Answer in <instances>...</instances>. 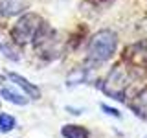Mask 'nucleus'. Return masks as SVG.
<instances>
[{
    "label": "nucleus",
    "mask_w": 147,
    "mask_h": 138,
    "mask_svg": "<svg viewBox=\"0 0 147 138\" xmlns=\"http://www.w3.org/2000/svg\"><path fill=\"white\" fill-rule=\"evenodd\" d=\"M118 48V35L112 30H99L90 37L88 48H86V63L88 64H101L107 63L114 55Z\"/></svg>",
    "instance_id": "1"
},
{
    "label": "nucleus",
    "mask_w": 147,
    "mask_h": 138,
    "mask_svg": "<svg viewBox=\"0 0 147 138\" xmlns=\"http://www.w3.org/2000/svg\"><path fill=\"white\" fill-rule=\"evenodd\" d=\"M46 22L35 13H24L18 20L15 22L11 30V39L17 44H26V43H33V39L39 35V31L42 30V26Z\"/></svg>",
    "instance_id": "2"
},
{
    "label": "nucleus",
    "mask_w": 147,
    "mask_h": 138,
    "mask_svg": "<svg viewBox=\"0 0 147 138\" xmlns=\"http://www.w3.org/2000/svg\"><path fill=\"white\" fill-rule=\"evenodd\" d=\"M127 72L123 66H114L110 74L107 76V79H105V85H103V90L105 94H109L110 98L121 101L125 98V89H127Z\"/></svg>",
    "instance_id": "3"
},
{
    "label": "nucleus",
    "mask_w": 147,
    "mask_h": 138,
    "mask_svg": "<svg viewBox=\"0 0 147 138\" xmlns=\"http://www.w3.org/2000/svg\"><path fill=\"white\" fill-rule=\"evenodd\" d=\"M26 6H28L26 0H2V2H0V15L2 17L17 15V13L24 11Z\"/></svg>",
    "instance_id": "4"
},
{
    "label": "nucleus",
    "mask_w": 147,
    "mask_h": 138,
    "mask_svg": "<svg viewBox=\"0 0 147 138\" xmlns=\"http://www.w3.org/2000/svg\"><path fill=\"white\" fill-rule=\"evenodd\" d=\"M9 79L15 83L17 87H20V89L24 90L28 96H31V98H35V99H39V98H40V90L37 89L35 85H31V83L28 81L26 77L18 76V74H15V72H9Z\"/></svg>",
    "instance_id": "5"
},
{
    "label": "nucleus",
    "mask_w": 147,
    "mask_h": 138,
    "mask_svg": "<svg viewBox=\"0 0 147 138\" xmlns=\"http://www.w3.org/2000/svg\"><path fill=\"white\" fill-rule=\"evenodd\" d=\"M0 52L7 59H11V61H18L20 59V50H18L17 43L13 39H7V37H0Z\"/></svg>",
    "instance_id": "6"
},
{
    "label": "nucleus",
    "mask_w": 147,
    "mask_h": 138,
    "mask_svg": "<svg viewBox=\"0 0 147 138\" xmlns=\"http://www.w3.org/2000/svg\"><path fill=\"white\" fill-rule=\"evenodd\" d=\"M61 135L64 138H90V133L86 127L83 125H74V123H68V125H63Z\"/></svg>",
    "instance_id": "7"
},
{
    "label": "nucleus",
    "mask_w": 147,
    "mask_h": 138,
    "mask_svg": "<svg viewBox=\"0 0 147 138\" xmlns=\"http://www.w3.org/2000/svg\"><path fill=\"white\" fill-rule=\"evenodd\" d=\"M0 96H2L6 101H9V103H13V105H26V103H28V98H26V96L18 94V92L7 89V87L0 90Z\"/></svg>",
    "instance_id": "8"
},
{
    "label": "nucleus",
    "mask_w": 147,
    "mask_h": 138,
    "mask_svg": "<svg viewBox=\"0 0 147 138\" xmlns=\"http://www.w3.org/2000/svg\"><path fill=\"white\" fill-rule=\"evenodd\" d=\"M15 125H17V120L13 118V116H9V114H6V112L0 114V131H2V133L13 131Z\"/></svg>",
    "instance_id": "9"
},
{
    "label": "nucleus",
    "mask_w": 147,
    "mask_h": 138,
    "mask_svg": "<svg viewBox=\"0 0 147 138\" xmlns=\"http://www.w3.org/2000/svg\"><path fill=\"white\" fill-rule=\"evenodd\" d=\"M86 79V68H77V70H74L70 76L66 77V83L68 85H79V83H83Z\"/></svg>",
    "instance_id": "10"
},
{
    "label": "nucleus",
    "mask_w": 147,
    "mask_h": 138,
    "mask_svg": "<svg viewBox=\"0 0 147 138\" xmlns=\"http://www.w3.org/2000/svg\"><path fill=\"white\" fill-rule=\"evenodd\" d=\"M101 109H103V110H105V112H107V114H112V116L119 118V112H118L116 109H110V107H107V105H101Z\"/></svg>",
    "instance_id": "11"
}]
</instances>
